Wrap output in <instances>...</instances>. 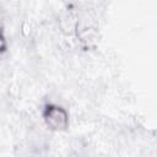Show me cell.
I'll list each match as a JSON object with an SVG mask.
<instances>
[{"instance_id":"obj_2","label":"cell","mask_w":157,"mask_h":157,"mask_svg":"<svg viewBox=\"0 0 157 157\" xmlns=\"http://www.w3.org/2000/svg\"><path fill=\"white\" fill-rule=\"evenodd\" d=\"M78 16L71 11V10H65L64 12H61L59 15V20H58V25H59V29L60 32L69 37V36H74L76 33L77 26H78Z\"/></svg>"},{"instance_id":"obj_3","label":"cell","mask_w":157,"mask_h":157,"mask_svg":"<svg viewBox=\"0 0 157 157\" xmlns=\"http://www.w3.org/2000/svg\"><path fill=\"white\" fill-rule=\"evenodd\" d=\"M20 32H21V36L23 38H29L32 36L33 27H32V23H31L29 20H23L22 21L21 27H20Z\"/></svg>"},{"instance_id":"obj_4","label":"cell","mask_w":157,"mask_h":157,"mask_svg":"<svg viewBox=\"0 0 157 157\" xmlns=\"http://www.w3.org/2000/svg\"><path fill=\"white\" fill-rule=\"evenodd\" d=\"M5 48H6V39L4 38V36L0 33V53L1 52H4L5 50Z\"/></svg>"},{"instance_id":"obj_1","label":"cell","mask_w":157,"mask_h":157,"mask_svg":"<svg viewBox=\"0 0 157 157\" xmlns=\"http://www.w3.org/2000/svg\"><path fill=\"white\" fill-rule=\"evenodd\" d=\"M43 119L47 126L53 131H65L69 128L70 119L67 110L55 103H48L43 108Z\"/></svg>"}]
</instances>
